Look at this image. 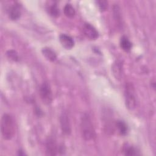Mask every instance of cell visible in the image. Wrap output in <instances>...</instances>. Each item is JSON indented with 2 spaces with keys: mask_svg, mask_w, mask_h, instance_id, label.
Segmentation results:
<instances>
[{
  "mask_svg": "<svg viewBox=\"0 0 156 156\" xmlns=\"http://www.w3.org/2000/svg\"><path fill=\"white\" fill-rule=\"evenodd\" d=\"M80 126L82 136L85 140H91L95 136L94 129L88 114L83 113L82 116Z\"/></svg>",
  "mask_w": 156,
  "mask_h": 156,
  "instance_id": "cell-1",
  "label": "cell"
},
{
  "mask_svg": "<svg viewBox=\"0 0 156 156\" xmlns=\"http://www.w3.org/2000/svg\"><path fill=\"white\" fill-rule=\"evenodd\" d=\"M1 130L5 140H10L15 134V124L13 118L9 114H4L1 118Z\"/></svg>",
  "mask_w": 156,
  "mask_h": 156,
  "instance_id": "cell-2",
  "label": "cell"
},
{
  "mask_svg": "<svg viewBox=\"0 0 156 156\" xmlns=\"http://www.w3.org/2000/svg\"><path fill=\"white\" fill-rule=\"evenodd\" d=\"M125 102L127 108L130 110H133L136 107V100L135 94V89L132 83L128 82L126 84L125 91Z\"/></svg>",
  "mask_w": 156,
  "mask_h": 156,
  "instance_id": "cell-3",
  "label": "cell"
},
{
  "mask_svg": "<svg viewBox=\"0 0 156 156\" xmlns=\"http://www.w3.org/2000/svg\"><path fill=\"white\" fill-rule=\"evenodd\" d=\"M40 96L41 101L45 104H50L53 99L52 93L49 85L47 82H44L40 88Z\"/></svg>",
  "mask_w": 156,
  "mask_h": 156,
  "instance_id": "cell-4",
  "label": "cell"
},
{
  "mask_svg": "<svg viewBox=\"0 0 156 156\" xmlns=\"http://www.w3.org/2000/svg\"><path fill=\"white\" fill-rule=\"evenodd\" d=\"M60 122L62 132L66 135H69L71 132V128L69 119L66 112H62L61 114Z\"/></svg>",
  "mask_w": 156,
  "mask_h": 156,
  "instance_id": "cell-5",
  "label": "cell"
},
{
  "mask_svg": "<svg viewBox=\"0 0 156 156\" xmlns=\"http://www.w3.org/2000/svg\"><path fill=\"white\" fill-rule=\"evenodd\" d=\"M84 35L91 40H96L98 37V32L96 29L90 24L85 23L83 26Z\"/></svg>",
  "mask_w": 156,
  "mask_h": 156,
  "instance_id": "cell-6",
  "label": "cell"
},
{
  "mask_svg": "<svg viewBox=\"0 0 156 156\" xmlns=\"http://www.w3.org/2000/svg\"><path fill=\"white\" fill-rule=\"evenodd\" d=\"M46 152L48 155H55L58 152V147L55 140L51 137L47 139L46 142Z\"/></svg>",
  "mask_w": 156,
  "mask_h": 156,
  "instance_id": "cell-7",
  "label": "cell"
},
{
  "mask_svg": "<svg viewBox=\"0 0 156 156\" xmlns=\"http://www.w3.org/2000/svg\"><path fill=\"white\" fill-rule=\"evenodd\" d=\"M59 40L62 46L67 49H71L74 45L73 39L70 36L65 34H62L60 35Z\"/></svg>",
  "mask_w": 156,
  "mask_h": 156,
  "instance_id": "cell-8",
  "label": "cell"
},
{
  "mask_svg": "<svg viewBox=\"0 0 156 156\" xmlns=\"http://www.w3.org/2000/svg\"><path fill=\"white\" fill-rule=\"evenodd\" d=\"M9 18L12 20H18L21 16V10L20 6L17 4L12 5L9 10Z\"/></svg>",
  "mask_w": 156,
  "mask_h": 156,
  "instance_id": "cell-9",
  "label": "cell"
},
{
  "mask_svg": "<svg viewBox=\"0 0 156 156\" xmlns=\"http://www.w3.org/2000/svg\"><path fill=\"white\" fill-rule=\"evenodd\" d=\"M43 55L49 61L54 62L57 59L55 52L49 48H44L41 50Z\"/></svg>",
  "mask_w": 156,
  "mask_h": 156,
  "instance_id": "cell-10",
  "label": "cell"
},
{
  "mask_svg": "<svg viewBox=\"0 0 156 156\" xmlns=\"http://www.w3.org/2000/svg\"><path fill=\"white\" fill-rule=\"evenodd\" d=\"M113 17L116 21V23L119 26H121V24H122L121 13L120 9L118 5H115L113 6Z\"/></svg>",
  "mask_w": 156,
  "mask_h": 156,
  "instance_id": "cell-11",
  "label": "cell"
},
{
  "mask_svg": "<svg viewBox=\"0 0 156 156\" xmlns=\"http://www.w3.org/2000/svg\"><path fill=\"white\" fill-rule=\"evenodd\" d=\"M120 46L124 51L127 52L131 49L132 44L127 37L123 36L120 40Z\"/></svg>",
  "mask_w": 156,
  "mask_h": 156,
  "instance_id": "cell-12",
  "label": "cell"
},
{
  "mask_svg": "<svg viewBox=\"0 0 156 156\" xmlns=\"http://www.w3.org/2000/svg\"><path fill=\"white\" fill-rule=\"evenodd\" d=\"M122 151L126 155H139V153L136 151V149L133 147L132 146L129 144H126L123 146Z\"/></svg>",
  "mask_w": 156,
  "mask_h": 156,
  "instance_id": "cell-13",
  "label": "cell"
},
{
  "mask_svg": "<svg viewBox=\"0 0 156 156\" xmlns=\"http://www.w3.org/2000/svg\"><path fill=\"white\" fill-rule=\"evenodd\" d=\"M115 126L116 129L118 130V132L121 135H125L128 130L127 129V124L122 121L119 120L116 121L115 124Z\"/></svg>",
  "mask_w": 156,
  "mask_h": 156,
  "instance_id": "cell-14",
  "label": "cell"
},
{
  "mask_svg": "<svg viewBox=\"0 0 156 156\" xmlns=\"http://www.w3.org/2000/svg\"><path fill=\"white\" fill-rule=\"evenodd\" d=\"M63 12L66 16L68 18H73L75 15L76 11L74 8L72 6L71 4H66L64 8H63Z\"/></svg>",
  "mask_w": 156,
  "mask_h": 156,
  "instance_id": "cell-15",
  "label": "cell"
},
{
  "mask_svg": "<svg viewBox=\"0 0 156 156\" xmlns=\"http://www.w3.org/2000/svg\"><path fill=\"white\" fill-rule=\"evenodd\" d=\"M113 74L116 77V79H120L121 76V71H122V65L121 63L117 62L116 63H115L113 66Z\"/></svg>",
  "mask_w": 156,
  "mask_h": 156,
  "instance_id": "cell-16",
  "label": "cell"
},
{
  "mask_svg": "<svg viewBox=\"0 0 156 156\" xmlns=\"http://www.w3.org/2000/svg\"><path fill=\"white\" fill-rule=\"evenodd\" d=\"M49 13L53 17L58 16L60 15V11H59V9L57 7V5L55 4H53L51 6H49Z\"/></svg>",
  "mask_w": 156,
  "mask_h": 156,
  "instance_id": "cell-17",
  "label": "cell"
},
{
  "mask_svg": "<svg viewBox=\"0 0 156 156\" xmlns=\"http://www.w3.org/2000/svg\"><path fill=\"white\" fill-rule=\"evenodd\" d=\"M7 55L9 58L13 61H18V55L16 51L14 50H9L7 52Z\"/></svg>",
  "mask_w": 156,
  "mask_h": 156,
  "instance_id": "cell-18",
  "label": "cell"
},
{
  "mask_svg": "<svg viewBox=\"0 0 156 156\" xmlns=\"http://www.w3.org/2000/svg\"><path fill=\"white\" fill-rule=\"evenodd\" d=\"M96 3L98 4V6L99 9L101 11H104L107 9L108 6V2L106 1H96Z\"/></svg>",
  "mask_w": 156,
  "mask_h": 156,
  "instance_id": "cell-19",
  "label": "cell"
}]
</instances>
